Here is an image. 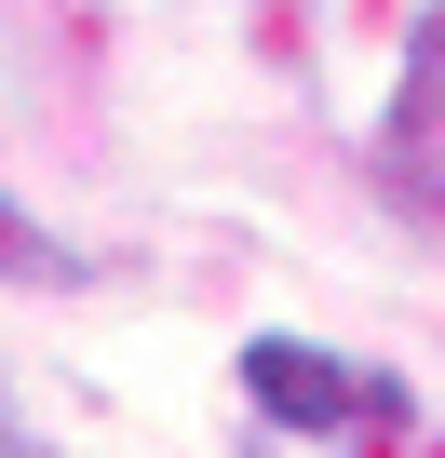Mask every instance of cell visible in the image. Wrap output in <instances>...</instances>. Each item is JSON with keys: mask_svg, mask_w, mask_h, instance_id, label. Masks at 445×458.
Here are the masks:
<instances>
[{"mask_svg": "<svg viewBox=\"0 0 445 458\" xmlns=\"http://www.w3.org/2000/svg\"><path fill=\"white\" fill-rule=\"evenodd\" d=\"M0 458H55V445H41V431L14 418V404H0Z\"/></svg>", "mask_w": 445, "mask_h": 458, "instance_id": "obj_3", "label": "cell"}, {"mask_svg": "<svg viewBox=\"0 0 445 458\" xmlns=\"http://www.w3.org/2000/svg\"><path fill=\"white\" fill-rule=\"evenodd\" d=\"M0 284H41V297H68V284H95V257H81V243H55L28 202H0Z\"/></svg>", "mask_w": 445, "mask_h": 458, "instance_id": "obj_2", "label": "cell"}, {"mask_svg": "<svg viewBox=\"0 0 445 458\" xmlns=\"http://www.w3.org/2000/svg\"><path fill=\"white\" fill-rule=\"evenodd\" d=\"M244 404L297 445H391L405 431V377H378L324 337H244Z\"/></svg>", "mask_w": 445, "mask_h": 458, "instance_id": "obj_1", "label": "cell"}]
</instances>
